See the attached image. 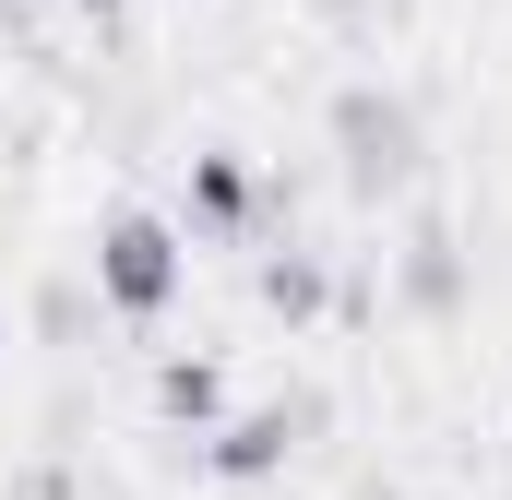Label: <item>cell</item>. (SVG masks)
Returning <instances> with one entry per match:
<instances>
[{
    "label": "cell",
    "instance_id": "cell-1",
    "mask_svg": "<svg viewBox=\"0 0 512 500\" xmlns=\"http://www.w3.org/2000/svg\"><path fill=\"white\" fill-rule=\"evenodd\" d=\"M322 143H334V179H346V203H393V191H417V167H429L417 96H393V84H334Z\"/></svg>",
    "mask_w": 512,
    "mask_h": 500
},
{
    "label": "cell",
    "instance_id": "cell-2",
    "mask_svg": "<svg viewBox=\"0 0 512 500\" xmlns=\"http://www.w3.org/2000/svg\"><path fill=\"white\" fill-rule=\"evenodd\" d=\"M179 286H191V239H179L167 215L120 203V215L96 227V298L143 334V322H167V310H179Z\"/></svg>",
    "mask_w": 512,
    "mask_h": 500
},
{
    "label": "cell",
    "instance_id": "cell-3",
    "mask_svg": "<svg viewBox=\"0 0 512 500\" xmlns=\"http://www.w3.org/2000/svg\"><path fill=\"white\" fill-rule=\"evenodd\" d=\"M310 417H322V405L298 393V405H251V417L203 429V477H215V489H262V477H286V453L310 441Z\"/></svg>",
    "mask_w": 512,
    "mask_h": 500
},
{
    "label": "cell",
    "instance_id": "cell-4",
    "mask_svg": "<svg viewBox=\"0 0 512 500\" xmlns=\"http://www.w3.org/2000/svg\"><path fill=\"white\" fill-rule=\"evenodd\" d=\"M262 215H286V191H262L239 155H191V227L203 239H251Z\"/></svg>",
    "mask_w": 512,
    "mask_h": 500
},
{
    "label": "cell",
    "instance_id": "cell-5",
    "mask_svg": "<svg viewBox=\"0 0 512 500\" xmlns=\"http://www.w3.org/2000/svg\"><path fill=\"white\" fill-rule=\"evenodd\" d=\"M155 417L191 429V441L227 429V370H215V358H155Z\"/></svg>",
    "mask_w": 512,
    "mask_h": 500
},
{
    "label": "cell",
    "instance_id": "cell-6",
    "mask_svg": "<svg viewBox=\"0 0 512 500\" xmlns=\"http://www.w3.org/2000/svg\"><path fill=\"white\" fill-rule=\"evenodd\" d=\"M393 286H405V310H417V322H441V310H465V262H453V239L429 227V239L405 250V274H393Z\"/></svg>",
    "mask_w": 512,
    "mask_h": 500
},
{
    "label": "cell",
    "instance_id": "cell-7",
    "mask_svg": "<svg viewBox=\"0 0 512 500\" xmlns=\"http://www.w3.org/2000/svg\"><path fill=\"white\" fill-rule=\"evenodd\" d=\"M262 310H286V322H310V310H322V262H310V250H262Z\"/></svg>",
    "mask_w": 512,
    "mask_h": 500
},
{
    "label": "cell",
    "instance_id": "cell-8",
    "mask_svg": "<svg viewBox=\"0 0 512 500\" xmlns=\"http://www.w3.org/2000/svg\"><path fill=\"white\" fill-rule=\"evenodd\" d=\"M12 500H72V465H24V477H12Z\"/></svg>",
    "mask_w": 512,
    "mask_h": 500
},
{
    "label": "cell",
    "instance_id": "cell-9",
    "mask_svg": "<svg viewBox=\"0 0 512 500\" xmlns=\"http://www.w3.org/2000/svg\"><path fill=\"white\" fill-rule=\"evenodd\" d=\"M12 24H24V0H0V36H12Z\"/></svg>",
    "mask_w": 512,
    "mask_h": 500
},
{
    "label": "cell",
    "instance_id": "cell-10",
    "mask_svg": "<svg viewBox=\"0 0 512 500\" xmlns=\"http://www.w3.org/2000/svg\"><path fill=\"white\" fill-rule=\"evenodd\" d=\"M96 12H120V0H96Z\"/></svg>",
    "mask_w": 512,
    "mask_h": 500
}]
</instances>
